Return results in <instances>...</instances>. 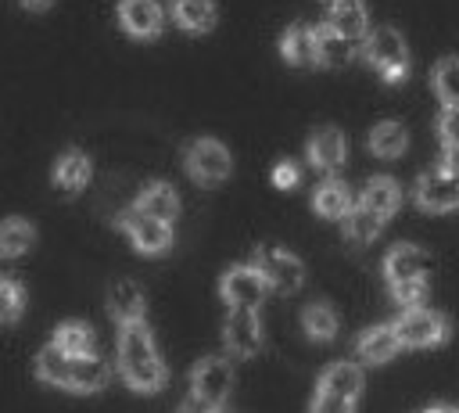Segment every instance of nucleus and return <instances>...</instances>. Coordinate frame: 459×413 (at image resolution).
Masks as SVG:
<instances>
[{
  "label": "nucleus",
  "instance_id": "f257e3e1",
  "mask_svg": "<svg viewBox=\"0 0 459 413\" xmlns=\"http://www.w3.org/2000/svg\"><path fill=\"white\" fill-rule=\"evenodd\" d=\"M118 373L133 391H143V395H151L165 384V363L158 356V345H154V334H151L147 320L122 327V334H118Z\"/></svg>",
  "mask_w": 459,
  "mask_h": 413
},
{
  "label": "nucleus",
  "instance_id": "f03ea898",
  "mask_svg": "<svg viewBox=\"0 0 459 413\" xmlns=\"http://www.w3.org/2000/svg\"><path fill=\"white\" fill-rule=\"evenodd\" d=\"M36 377L68 391H100L108 384V363L100 356H65L54 345L36 352Z\"/></svg>",
  "mask_w": 459,
  "mask_h": 413
},
{
  "label": "nucleus",
  "instance_id": "7ed1b4c3",
  "mask_svg": "<svg viewBox=\"0 0 459 413\" xmlns=\"http://www.w3.org/2000/svg\"><path fill=\"white\" fill-rule=\"evenodd\" d=\"M362 395V370L359 363H330L316 384L312 413H355Z\"/></svg>",
  "mask_w": 459,
  "mask_h": 413
},
{
  "label": "nucleus",
  "instance_id": "20e7f679",
  "mask_svg": "<svg viewBox=\"0 0 459 413\" xmlns=\"http://www.w3.org/2000/svg\"><path fill=\"white\" fill-rule=\"evenodd\" d=\"M362 54L380 72L384 83H402L409 75V47H405V36L398 29H391V25H380L373 32H366Z\"/></svg>",
  "mask_w": 459,
  "mask_h": 413
},
{
  "label": "nucleus",
  "instance_id": "39448f33",
  "mask_svg": "<svg viewBox=\"0 0 459 413\" xmlns=\"http://www.w3.org/2000/svg\"><path fill=\"white\" fill-rule=\"evenodd\" d=\"M251 266L258 269V277L265 280V287H273V291H280V294H294V291L305 284V266H301V259L290 255V251H283V248H276V244L255 248V262H251Z\"/></svg>",
  "mask_w": 459,
  "mask_h": 413
},
{
  "label": "nucleus",
  "instance_id": "423d86ee",
  "mask_svg": "<svg viewBox=\"0 0 459 413\" xmlns=\"http://www.w3.org/2000/svg\"><path fill=\"white\" fill-rule=\"evenodd\" d=\"M391 327H394L402 348H430V345L448 341V320L434 309H423V305L405 309Z\"/></svg>",
  "mask_w": 459,
  "mask_h": 413
},
{
  "label": "nucleus",
  "instance_id": "0eeeda50",
  "mask_svg": "<svg viewBox=\"0 0 459 413\" xmlns=\"http://www.w3.org/2000/svg\"><path fill=\"white\" fill-rule=\"evenodd\" d=\"M183 165H186L190 180L208 183V187H212V183H222V180L230 176V169H233L230 151H226L219 140H212V136L190 140L186 151H183Z\"/></svg>",
  "mask_w": 459,
  "mask_h": 413
},
{
  "label": "nucleus",
  "instance_id": "6e6552de",
  "mask_svg": "<svg viewBox=\"0 0 459 413\" xmlns=\"http://www.w3.org/2000/svg\"><path fill=\"white\" fill-rule=\"evenodd\" d=\"M230 384H233V366L222 356L201 359L190 373V395H194V402H201L208 409H219V402L230 395Z\"/></svg>",
  "mask_w": 459,
  "mask_h": 413
},
{
  "label": "nucleus",
  "instance_id": "1a4fd4ad",
  "mask_svg": "<svg viewBox=\"0 0 459 413\" xmlns=\"http://www.w3.org/2000/svg\"><path fill=\"white\" fill-rule=\"evenodd\" d=\"M416 205L427 212H448L459 208V176L448 165H434L427 172H420L416 180Z\"/></svg>",
  "mask_w": 459,
  "mask_h": 413
},
{
  "label": "nucleus",
  "instance_id": "9d476101",
  "mask_svg": "<svg viewBox=\"0 0 459 413\" xmlns=\"http://www.w3.org/2000/svg\"><path fill=\"white\" fill-rule=\"evenodd\" d=\"M118 226L126 230V237L133 241V248L140 255H161L172 244V226L161 223V219H154V215H147V212H140V208L122 212L118 215Z\"/></svg>",
  "mask_w": 459,
  "mask_h": 413
},
{
  "label": "nucleus",
  "instance_id": "9b49d317",
  "mask_svg": "<svg viewBox=\"0 0 459 413\" xmlns=\"http://www.w3.org/2000/svg\"><path fill=\"white\" fill-rule=\"evenodd\" d=\"M265 280L258 277V269L255 266H233V269H226L222 273V280H219V294L233 305V309H255L262 298H265Z\"/></svg>",
  "mask_w": 459,
  "mask_h": 413
},
{
  "label": "nucleus",
  "instance_id": "f8f14e48",
  "mask_svg": "<svg viewBox=\"0 0 459 413\" xmlns=\"http://www.w3.org/2000/svg\"><path fill=\"white\" fill-rule=\"evenodd\" d=\"M434 269V259L416 248V244H394L384 259V277L387 284H405V280H427Z\"/></svg>",
  "mask_w": 459,
  "mask_h": 413
},
{
  "label": "nucleus",
  "instance_id": "ddd939ff",
  "mask_svg": "<svg viewBox=\"0 0 459 413\" xmlns=\"http://www.w3.org/2000/svg\"><path fill=\"white\" fill-rule=\"evenodd\" d=\"M222 338L226 348L237 356H255L262 348V320L255 309H230L226 323H222Z\"/></svg>",
  "mask_w": 459,
  "mask_h": 413
},
{
  "label": "nucleus",
  "instance_id": "4468645a",
  "mask_svg": "<svg viewBox=\"0 0 459 413\" xmlns=\"http://www.w3.org/2000/svg\"><path fill=\"white\" fill-rule=\"evenodd\" d=\"M118 22L129 36L136 40H151L161 32L165 25V11L158 0H118Z\"/></svg>",
  "mask_w": 459,
  "mask_h": 413
},
{
  "label": "nucleus",
  "instance_id": "2eb2a0df",
  "mask_svg": "<svg viewBox=\"0 0 459 413\" xmlns=\"http://www.w3.org/2000/svg\"><path fill=\"white\" fill-rule=\"evenodd\" d=\"M348 154V140L337 126H319L312 136H308V162L323 172H333Z\"/></svg>",
  "mask_w": 459,
  "mask_h": 413
},
{
  "label": "nucleus",
  "instance_id": "dca6fc26",
  "mask_svg": "<svg viewBox=\"0 0 459 413\" xmlns=\"http://www.w3.org/2000/svg\"><path fill=\"white\" fill-rule=\"evenodd\" d=\"M108 312H111L122 327H129V323H143V316H147L143 291H140L133 280H115V284L108 287Z\"/></svg>",
  "mask_w": 459,
  "mask_h": 413
},
{
  "label": "nucleus",
  "instance_id": "f3484780",
  "mask_svg": "<svg viewBox=\"0 0 459 413\" xmlns=\"http://www.w3.org/2000/svg\"><path fill=\"white\" fill-rule=\"evenodd\" d=\"M398 348H402V341H398V334H394V327H391V323L369 327V330H362V334H359V341H355L359 359H362V363H373V366H380V363L394 359V356H398Z\"/></svg>",
  "mask_w": 459,
  "mask_h": 413
},
{
  "label": "nucleus",
  "instance_id": "a211bd4d",
  "mask_svg": "<svg viewBox=\"0 0 459 413\" xmlns=\"http://www.w3.org/2000/svg\"><path fill=\"white\" fill-rule=\"evenodd\" d=\"M359 205L369 208V212L380 215V219H391V215L398 212V205H402V187H398V180H391V176H373V180H366Z\"/></svg>",
  "mask_w": 459,
  "mask_h": 413
},
{
  "label": "nucleus",
  "instance_id": "6ab92c4d",
  "mask_svg": "<svg viewBox=\"0 0 459 413\" xmlns=\"http://www.w3.org/2000/svg\"><path fill=\"white\" fill-rule=\"evenodd\" d=\"M133 208H140V212H147V215H154V219H161V223H169V226H172V219L179 215L176 187H172V183H165V180H154V183H147V187L140 190V198H136V205H133Z\"/></svg>",
  "mask_w": 459,
  "mask_h": 413
},
{
  "label": "nucleus",
  "instance_id": "aec40b11",
  "mask_svg": "<svg viewBox=\"0 0 459 413\" xmlns=\"http://www.w3.org/2000/svg\"><path fill=\"white\" fill-rule=\"evenodd\" d=\"M312 32H316V65L341 68V65H348V61H351V54H355L351 40H348V36H341V32H337L330 22L316 25Z\"/></svg>",
  "mask_w": 459,
  "mask_h": 413
},
{
  "label": "nucleus",
  "instance_id": "412c9836",
  "mask_svg": "<svg viewBox=\"0 0 459 413\" xmlns=\"http://www.w3.org/2000/svg\"><path fill=\"white\" fill-rule=\"evenodd\" d=\"M50 345H54L57 352H65V356H97V334H93V327L82 323V320H65V323H57Z\"/></svg>",
  "mask_w": 459,
  "mask_h": 413
},
{
  "label": "nucleus",
  "instance_id": "4be33fe9",
  "mask_svg": "<svg viewBox=\"0 0 459 413\" xmlns=\"http://www.w3.org/2000/svg\"><path fill=\"white\" fill-rule=\"evenodd\" d=\"M90 176H93V165H90V158H86L79 147H68V151L54 162V183H57L65 194L82 190V187L90 183Z\"/></svg>",
  "mask_w": 459,
  "mask_h": 413
},
{
  "label": "nucleus",
  "instance_id": "5701e85b",
  "mask_svg": "<svg viewBox=\"0 0 459 413\" xmlns=\"http://www.w3.org/2000/svg\"><path fill=\"white\" fill-rule=\"evenodd\" d=\"M351 190H348V183L344 180H323L319 187H316V194H312V208L319 212V215H326V219H344L348 212H351Z\"/></svg>",
  "mask_w": 459,
  "mask_h": 413
},
{
  "label": "nucleus",
  "instance_id": "b1692460",
  "mask_svg": "<svg viewBox=\"0 0 459 413\" xmlns=\"http://www.w3.org/2000/svg\"><path fill=\"white\" fill-rule=\"evenodd\" d=\"M330 25H333L341 36H348V40L366 36V29H369L366 4H362V0H330Z\"/></svg>",
  "mask_w": 459,
  "mask_h": 413
},
{
  "label": "nucleus",
  "instance_id": "393cba45",
  "mask_svg": "<svg viewBox=\"0 0 459 413\" xmlns=\"http://www.w3.org/2000/svg\"><path fill=\"white\" fill-rule=\"evenodd\" d=\"M405 147H409V129L402 122L384 119L369 129V151L377 158H398V154H405Z\"/></svg>",
  "mask_w": 459,
  "mask_h": 413
},
{
  "label": "nucleus",
  "instance_id": "a878e982",
  "mask_svg": "<svg viewBox=\"0 0 459 413\" xmlns=\"http://www.w3.org/2000/svg\"><path fill=\"white\" fill-rule=\"evenodd\" d=\"M280 54H283L290 65H316V32H312V25L294 22V25L280 36Z\"/></svg>",
  "mask_w": 459,
  "mask_h": 413
},
{
  "label": "nucleus",
  "instance_id": "bb28decb",
  "mask_svg": "<svg viewBox=\"0 0 459 413\" xmlns=\"http://www.w3.org/2000/svg\"><path fill=\"white\" fill-rule=\"evenodd\" d=\"M36 244V226L22 215H11L0 223V259H18Z\"/></svg>",
  "mask_w": 459,
  "mask_h": 413
},
{
  "label": "nucleus",
  "instance_id": "cd10ccee",
  "mask_svg": "<svg viewBox=\"0 0 459 413\" xmlns=\"http://www.w3.org/2000/svg\"><path fill=\"white\" fill-rule=\"evenodd\" d=\"M172 18L186 32H208L215 25V0H172Z\"/></svg>",
  "mask_w": 459,
  "mask_h": 413
},
{
  "label": "nucleus",
  "instance_id": "c85d7f7f",
  "mask_svg": "<svg viewBox=\"0 0 459 413\" xmlns=\"http://www.w3.org/2000/svg\"><path fill=\"white\" fill-rule=\"evenodd\" d=\"M301 327L312 341H333L337 338V312L326 302H312L301 312Z\"/></svg>",
  "mask_w": 459,
  "mask_h": 413
},
{
  "label": "nucleus",
  "instance_id": "c756f323",
  "mask_svg": "<svg viewBox=\"0 0 459 413\" xmlns=\"http://www.w3.org/2000/svg\"><path fill=\"white\" fill-rule=\"evenodd\" d=\"M380 230H384V219L373 215V212L362 208V205H351V212L344 215V237H348L351 244H369V241H377Z\"/></svg>",
  "mask_w": 459,
  "mask_h": 413
},
{
  "label": "nucleus",
  "instance_id": "7c9ffc66",
  "mask_svg": "<svg viewBox=\"0 0 459 413\" xmlns=\"http://www.w3.org/2000/svg\"><path fill=\"white\" fill-rule=\"evenodd\" d=\"M434 90L445 108L459 104V54H448L434 65Z\"/></svg>",
  "mask_w": 459,
  "mask_h": 413
},
{
  "label": "nucleus",
  "instance_id": "2f4dec72",
  "mask_svg": "<svg viewBox=\"0 0 459 413\" xmlns=\"http://www.w3.org/2000/svg\"><path fill=\"white\" fill-rule=\"evenodd\" d=\"M25 312V287L11 277H0V327L18 323Z\"/></svg>",
  "mask_w": 459,
  "mask_h": 413
},
{
  "label": "nucleus",
  "instance_id": "473e14b6",
  "mask_svg": "<svg viewBox=\"0 0 459 413\" xmlns=\"http://www.w3.org/2000/svg\"><path fill=\"white\" fill-rule=\"evenodd\" d=\"M437 136L445 144V151H455L459 147V104L445 108L441 119H437Z\"/></svg>",
  "mask_w": 459,
  "mask_h": 413
},
{
  "label": "nucleus",
  "instance_id": "72a5a7b5",
  "mask_svg": "<svg viewBox=\"0 0 459 413\" xmlns=\"http://www.w3.org/2000/svg\"><path fill=\"white\" fill-rule=\"evenodd\" d=\"M387 287H391V298L398 305H409V309L427 298V280H405V284H387Z\"/></svg>",
  "mask_w": 459,
  "mask_h": 413
},
{
  "label": "nucleus",
  "instance_id": "f704fd0d",
  "mask_svg": "<svg viewBox=\"0 0 459 413\" xmlns=\"http://www.w3.org/2000/svg\"><path fill=\"white\" fill-rule=\"evenodd\" d=\"M273 183H276L280 190H290V187L298 183V165H294L290 158L276 162V169H273Z\"/></svg>",
  "mask_w": 459,
  "mask_h": 413
},
{
  "label": "nucleus",
  "instance_id": "c9c22d12",
  "mask_svg": "<svg viewBox=\"0 0 459 413\" xmlns=\"http://www.w3.org/2000/svg\"><path fill=\"white\" fill-rule=\"evenodd\" d=\"M18 4H22L25 11H47V7L54 4V0H18Z\"/></svg>",
  "mask_w": 459,
  "mask_h": 413
},
{
  "label": "nucleus",
  "instance_id": "e433bc0d",
  "mask_svg": "<svg viewBox=\"0 0 459 413\" xmlns=\"http://www.w3.org/2000/svg\"><path fill=\"white\" fill-rule=\"evenodd\" d=\"M427 413H459L455 406H434V409H427Z\"/></svg>",
  "mask_w": 459,
  "mask_h": 413
},
{
  "label": "nucleus",
  "instance_id": "4c0bfd02",
  "mask_svg": "<svg viewBox=\"0 0 459 413\" xmlns=\"http://www.w3.org/2000/svg\"><path fill=\"white\" fill-rule=\"evenodd\" d=\"M208 413H222V409H208Z\"/></svg>",
  "mask_w": 459,
  "mask_h": 413
},
{
  "label": "nucleus",
  "instance_id": "58836bf2",
  "mask_svg": "<svg viewBox=\"0 0 459 413\" xmlns=\"http://www.w3.org/2000/svg\"><path fill=\"white\" fill-rule=\"evenodd\" d=\"M455 176H459V172H455Z\"/></svg>",
  "mask_w": 459,
  "mask_h": 413
}]
</instances>
